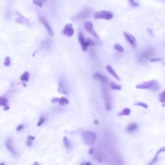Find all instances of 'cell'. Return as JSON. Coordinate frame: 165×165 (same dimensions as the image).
I'll use <instances>...</instances> for the list:
<instances>
[{"instance_id":"ab89813d","label":"cell","mask_w":165,"mask_h":165,"mask_svg":"<svg viewBox=\"0 0 165 165\" xmlns=\"http://www.w3.org/2000/svg\"><path fill=\"white\" fill-rule=\"evenodd\" d=\"M86 165H91V163H85Z\"/></svg>"},{"instance_id":"8fae6325","label":"cell","mask_w":165,"mask_h":165,"mask_svg":"<svg viewBox=\"0 0 165 165\" xmlns=\"http://www.w3.org/2000/svg\"><path fill=\"white\" fill-rule=\"evenodd\" d=\"M124 36H125V39L130 43L132 47L133 48H136V46H137V43H136V39L135 37L127 32H124Z\"/></svg>"},{"instance_id":"9c48e42d","label":"cell","mask_w":165,"mask_h":165,"mask_svg":"<svg viewBox=\"0 0 165 165\" xmlns=\"http://www.w3.org/2000/svg\"><path fill=\"white\" fill-rule=\"evenodd\" d=\"M63 34L68 36V37H72L73 36L74 33V29L73 28V25L70 23L67 24L65 25V27H64V28H63Z\"/></svg>"},{"instance_id":"2e32d148","label":"cell","mask_w":165,"mask_h":165,"mask_svg":"<svg viewBox=\"0 0 165 165\" xmlns=\"http://www.w3.org/2000/svg\"><path fill=\"white\" fill-rule=\"evenodd\" d=\"M106 70H107V71L108 72H109L110 74L111 75H112V76L114 77V78H115L116 80H119V81H121V78H119V76L117 74V73L115 72V70H114V69H112V67H111L110 65H107L106 67Z\"/></svg>"},{"instance_id":"d4e9b609","label":"cell","mask_w":165,"mask_h":165,"mask_svg":"<svg viewBox=\"0 0 165 165\" xmlns=\"http://www.w3.org/2000/svg\"><path fill=\"white\" fill-rule=\"evenodd\" d=\"M110 87L113 90H121V85L115 84V82H111Z\"/></svg>"},{"instance_id":"e575fe53","label":"cell","mask_w":165,"mask_h":165,"mask_svg":"<svg viewBox=\"0 0 165 165\" xmlns=\"http://www.w3.org/2000/svg\"><path fill=\"white\" fill-rule=\"evenodd\" d=\"M59 99L58 98V97H55V98H53L51 100L52 103H57V102H59Z\"/></svg>"},{"instance_id":"f546056e","label":"cell","mask_w":165,"mask_h":165,"mask_svg":"<svg viewBox=\"0 0 165 165\" xmlns=\"http://www.w3.org/2000/svg\"><path fill=\"white\" fill-rule=\"evenodd\" d=\"M44 121H45V118H44L43 117H41L40 119H39V122L37 123V126H41V125L43 124Z\"/></svg>"},{"instance_id":"7a4b0ae2","label":"cell","mask_w":165,"mask_h":165,"mask_svg":"<svg viewBox=\"0 0 165 165\" xmlns=\"http://www.w3.org/2000/svg\"><path fill=\"white\" fill-rule=\"evenodd\" d=\"M102 96L104 100L105 107L106 110L110 111L112 107V100L110 92L106 87H103L102 89Z\"/></svg>"},{"instance_id":"4dcf8cb0","label":"cell","mask_w":165,"mask_h":165,"mask_svg":"<svg viewBox=\"0 0 165 165\" xmlns=\"http://www.w3.org/2000/svg\"><path fill=\"white\" fill-rule=\"evenodd\" d=\"M151 62H157V61H163L162 58H152V59H150Z\"/></svg>"},{"instance_id":"484cf974","label":"cell","mask_w":165,"mask_h":165,"mask_svg":"<svg viewBox=\"0 0 165 165\" xmlns=\"http://www.w3.org/2000/svg\"><path fill=\"white\" fill-rule=\"evenodd\" d=\"M128 1L130 4V5L133 7H137L139 6V3L137 2L136 0H128Z\"/></svg>"},{"instance_id":"e0dca14e","label":"cell","mask_w":165,"mask_h":165,"mask_svg":"<svg viewBox=\"0 0 165 165\" xmlns=\"http://www.w3.org/2000/svg\"><path fill=\"white\" fill-rule=\"evenodd\" d=\"M162 152H165V147H161L160 149L158 150V151H157V153H156V156H155L154 158V159H153L152 161L150 163H149V165H152V164H154V163H155L157 162V159H158V156H159V155L161 153H162Z\"/></svg>"},{"instance_id":"6da1fadb","label":"cell","mask_w":165,"mask_h":165,"mask_svg":"<svg viewBox=\"0 0 165 165\" xmlns=\"http://www.w3.org/2000/svg\"><path fill=\"white\" fill-rule=\"evenodd\" d=\"M156 51L152 47H149L137 58V61L140 64H145L150 59L152 56H154Z\"/></svg>"},{"instance_id":"1f68e13d","label":"cell","mask_w":165,"mask_h":165,"mask_svg":"<svg viewBox=\"0 0 165 165\" xmlns=\"http://www.w3.org/2000/svg\"><path fill=\"white\" fill-rule=\"evenodd\" d=\"M86 41H87L89 43V44H90V45H91V46H94V45H95V43L93 42V41H92L91 39H90V38H88L87 40H86Z\"/></svg>"},{"instance_id":"60d3db41","label":"cell","mask_w":165,"mask_h":165,"mask_svg":"<svg viewBox=\"0 0 165 165\" xmlns=\"http://www.w3.org/2000/svg\"><path fill=\"white\" fill-rule=\"evenodd\" d=\"M164 65H165V63H164Z\"/></svg>"},{"instance_id":"603a6c76","label":"cell","mask_w":165,"mask_h":165,"mask_svg":"<svg viewBox=\"0 0 165 165\" xmlns=\"http://www.w3.org/2000/svg\"><path fill=\"white\" fill-rule=\"evenodd\" d=\"M59 103L60 105H61V106H64V105H65V104H69V101L67 99V98H65V97H61V98L59 99Z\"/></svg>"},{"instance_id":"3957f363","label":"cell","mask_w":165,"mask_h":165,"mask_svg":"<svg viewBox=\"0 0 165 165\" xmlns=\"http://www.w3.org/2000/svg\"><path fill=\"white\" fill-rule=\"evenodd\" d=\"M82 137H83L84 141L85 142V143L86 145L92 146V145H93L94 143H95L97 136L96 134L94 132H90V131H85V132H83Z\"/></svg>"},{"instance_id":"9a60e30c","label":"cell","mask_w":165,"mask_h":165,"mask_svg":"<svg viewBox=\"0 0 165 165\" xmlns=\"http://www.w3.org/2000/svg\"><path fill=\"white\" fill-rule=\"evenodd\" d=\"M137 128H138V125H137V123H133L127 126V127L126 128V130L128 133L131 134V133H133L134 132H135L137 129Z\"/></svg>"},{"instance_id":"cb8c5ba5","label":"cell","mask_w":165,"mask_h":165,"mask_svg":"<svg viewBox=\"0 0 165 165\" xmlns=\"http://www.w3.org/2000/svg\"><path fill=\"white\" fill-rule=\"evenodd\" d=\"M159 100L161 103H165V90L159 94Z\"/></svg>"},{"instance_id":"44dd1931","label":"cell","mask_w":165,"mask_h":165,"mask_svg":"<svg viewBox=\"0 0 165 165\" xmlns=\"http://www.w3.org/2000/svg\"><path fill=\"white\" fill-rule=\"evenodd\" d=\"M130 109L128 108H126L125 109L123 110L122 112H121L119 114H118L119 116H122V115H129L130 114Z\"/></svg>"},{"instance_id":"ac0fdd59","label":"cell","mask_w":165,"mask_h":165,"mask_svg":"<svg viewBox=\"0 0 165 165\" xmlns=\"http://www.w3.org/2000/svg\"><path fill=\"white\" fill-rule=\"evenodd\" d=\"M45 1V0H32L33 4H34L35 5L39 6L40 8H42Z\"/></svg>"},{"instance_id":"8d00e7d4","label":"cell","mask_w":165,"mask_h":165,"mask_svg":"<svg viewBox=\"0 0 165 165\" xmlns=\"http://www.w3.org/2000/svg\"><path fill=\"white\" fill-rule=\"evenodd\" d=\"M27 144L28 145V146H29V147L32 146V143H31V141H30V140H27Z\"/></svg>"},{"instance_id":"f1b7e54d","label":"cell","mask_w":165,"mask_h":165,"mask_svg":"<svg viewBox=\"0 0 165 165\" xmlns=\"http://www.w3.org/2000/svg\"><path fill=\"white\" fill-rule=\"evenodd\" d=\"M10 63H11V60H10V57L7 56V57H6V58L5 59L4 65H5L6 67H8V66H10Z\"/></svg>"},{"instance_id":"d590c367","label":"cell","mask_w":165,"mask_h":165,"mask_svg":"<svg viewBox=\"0 0 165 165\" xmlns=\"http://www.w3.org/2000/svg\"><path fill=\"white\" fill-rule=\"evenodd\" d=\"M35 137H34V136H28V140H30V141H34L35 140Z\"/></svg>"},{"instance_id":"83f0119b","label":"cell","mask_w":165,"mask_h":165,"mask_svg":"<svg viewBox=\"0 0 165 165\" xmlns=\"http://www.w3.org/2000/svg\"><path fill=\"white\" fill-rule=\"evenodd\" d=\"M114 49L117 50V51L120 52H124V49H123V47L120 45H118V44H116V45H114Z\"/></svg>"},{"instance_id":"5bb4252c","label":"cell","mask_w":165,"mask_h":165,"mask_svg":"<svg viewBox=\"0 0 165 165\" xmlns=\"http://www.w3.org/2000/svg\"><path fill=\"white\" fill-rule=\"evenodd\" d=\"M93 78L95 80H98V81H101L102 82L106 83L108 82V79L105 76H104L103 75L99 73H95L93 74Z\"/></svg>"},{"instance_id":"5b68a950","label":"cell","mask_w":165,"mask_h":165,"mask_svg":"<svg viewBox=\"0 0 165 165\" xmlns=\"http://www.w3.org/2000/svg\"><path fill=\"white\" fill-rule=\"evenodd\" d=\"M90 13L91 10L90 8H85V9L82 10V12L78 13V14H76L75 16H74L72 17V19L74 21H83L85 19L87 18L88 17H89Z\"/></svg>"},{"instance_id":"4fadbf2b","label":"cell","mask_w":165,"mask_h":165,"mask_svg":"<svg viewBox=\"0 0 165 165\" xmlns=\"http://www.w3.org/2000/svg\"><path fill=\"white\" fill-rule=\"evenodd\" d=\"M5 145H6V148H8V150H9L11 153H12L13 154H16V151H15V150H14L12 141L11 140V139H8L6 140Z\"/></svg>"},{"instance_id":"74e56055","label":"cell","mask_w":165,"mask_h":165,"mask_svg":"<svg viewBox=\"0 0 165 165\" xmlns=\"http://www.w3.org/2000/svg\"><path fill=\"white\" fill-rule=\"evenodd\" d=\"M93 148H90V150H89V154H93Z\"/></svg>"},{"instance_id":"d6986e66","label":"cell","mask_w":165,"mask_h":165,"mask_svg":"<svg viewBox=\"0 0 165 165\" xmlns=\"http://www.w3.org/2000/svg\"><path fill=\"white\" fill-rule=\"evenodd\" d=\"M29 78H30V74L28 72H26L23 74H22L21 76L20 77V80L21 81H28L29 80Z\"/></svg>"},{"instance_id":"7402d4cb","label":"cell","mask_w":165,"mask_h":165,"mask_svg":"<svg viewBox=\"0 0 165 165\" xmlns=\"http://www.w3.org/2000/svg\"><path fill=\"white\" fill-rule=\"evenodd\" d=\"M0 103H1V106H4V107L8 106V101L6 98H4V97H1L0 98Z\"/></svg>"},{"instance_id":"4316f807","label":"cell","mask_w":165,"mask_h":165,"mask_svg":"<svg viewBox=\"0 0 165 165\" xmlns=\"http://www.w3.org/2000/svg\"><path fill=\"white\" fill-rule=\"evenodd\" d=\"M134 105H136V106H142V107L145 108H148V104H146V103H142V102H139V103H134Z\"/></svg>"},{"instance_id":"8992f818","label":"cell","mask_w":165,"mask_h":165,"mask_svg":"<svg viewBox=\"0 0 165 165\" xmlns=\"http://www.w3.org/2000/svg\"><path fill=\"white\" fill-rule=\"evenodd\" d=\"M157 83V81L156 80H152V81L143 82L141 84H137L136 87L137 89H151Z\"/></svg>"},{"instance_id":"7c38bea8","label":"cell","mask_w":165,"mask_h":165,"mask_svg":"<svg viewBox=\"0 0 165 165\" xmlns=\"http://www.w3.org/2000/svg\"><path fill=\"white\" fill-rule=\"evenodd\" d=\"M58 92L61 93H63L67 95L68 94V90H67V87L66 84H65V82L63 81H59V86H58Z\"/></svg>"},{"instance_id":"f35d334b","label":"cell","mask_w":165,"mask_h":165,"mask_svg":"<svg viewBox=\"0 0 165 165\" xmlns=\"http://www.w3.org/2000/svg\"><path fill=\"white\" fill-rule=\"evenodd\" d=\"M162 106H163V107H165V103H163V104H162Z\"/></svg>"},{"instance_id":"836d02e7","label":"cell","mask_w":165,"mask_h":165,"mask_svg":"<svg viewBox=\"0 0 165 165\" xmlns=\"http://www.w3.org/2000/svg\"><path fill=\"white\" fill-rule=\"evenodd\" d=\"M23 127H24L23 125H19L18 126H17V128H16V130H17V132H18V131L21 130L23 128Z\"/></svg>"},{"instance_id":"30bf717a","label":"cell","mask_w":165,"mask_h":165,"mask_svg":"<svg viewBox=\"0 0 165 165\" xmlns=\"http://www.w3.org/2000/svg\"><path fill=\"white\" fill-rule=\"evenodd\" d=\"M78 39H79L80 43V44H81L82 50H83L84 52H86V50H87L88 47L90 46V44H89V43L87 41H84V37H83V35H82V33H81V32L79 34V36H78Z\"/></svg>"},{"instance_id":"ba28073f","label":"cell","mask_w":165,"mask_h":165,"mask_svg":"<svg viewBox=\"0 0 165 165\" xmlns=\"http://www.w3.org/2000/svg\"><path fill=\"white\" fill-rule=\"evenodd\" d=\"M39 19H40V21L42 23L43 25H44V27L46 28L47 31L48 32V34L50 35V36H52V37H53V36H54V33L53 30H52V27H50V25H49V23H48V22L47 21V19L43 17H41L40 18H39Z\"/></svg>"},{"instance_id":"52a82bcc","label":"cell","mask_w":165,"mask_h":165,"mask_svg":"<svg viewBox=\"0 0 165 165\" xmlns=\"http://www.w3.org/2000/svg\"><path fill=\"white\" fill-rule=\"evenodd\" d=\"M84 28L86 30V32H88L89 34H90L92 36H93V37L97 38V39H99L98 34H97V32L95 31L94 28H93V25L92 22H85V23H84Z\"/></svg>"},{"instance_id":"d6a6232c","label":"cell","mask_w":165,"mask_h":165,"mask_svg":"<svg viewBox=\"0 0 165 165\" xmlns=\"http://www.w3.org/2000/svg\"><path fill=\"white\" fill-rule=\"evenodd\" d=\"M95 158L98 161H99V162H102V158L101 157L100 155L95 154Z\"/></svg>"},{"instance_id":"ffe728a7","label":"cell","mask_w":165,"mask_h":165,"mask_svg":"<svg viewBox=\"0 0 165 165\" xmlns=\"http://www.w3.org/2000/svg\"><path fill=\"white\" fill-rule=\"evenodd\" d=\"M63 143H64L66 148H68V149H70L71 148V146H72L71 143H70L69 139L67 137H64V138H63Z\"/></svg>"},{"instance_id":"277c9868","label":"cell","mask_w":165,"mask_h":165,"mask_svg":"<svg viewBox=\"0 0 165 165\" xmlns=\"http://www.w3.org/2000/svg\"><path fill=\"white\" fill-rule=\"evenodd\" d=\"M114 17V15L110 11L101 10L97 11L94 14V17L95 19H103L106 20H109Z\"/></svg>"}]
</instances>
